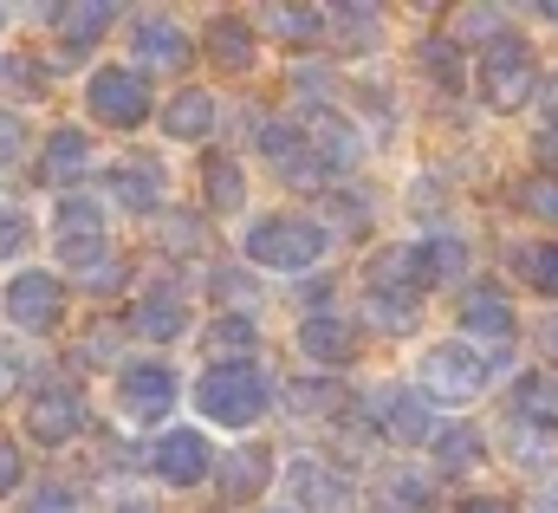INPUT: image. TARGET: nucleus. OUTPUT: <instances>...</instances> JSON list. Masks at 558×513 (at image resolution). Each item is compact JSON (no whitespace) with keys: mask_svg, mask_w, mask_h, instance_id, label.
Instances as JSON below:
<instances>
[{"mask_svg":"<svg viewBox=\"0 0 558 513\" xmlns=\"http://www.w3.org/2000/svg\"><path fill=\"white\" fill-rule=\"evenodd\" d=\"M13 488H20V442L0 436V494H13Z\"/></svg>","mask_w":558,"mask_h":513,"instance_id":"43","label":"nucleus"},{"mask_svg":"<svg viewBox=\"0 0 558 513\" xmlns=\"http://www.w3.org/2000/svg\"><path fill=\"white\" fill-rule=\"evenodd\" d=\"M131 46H137L143 65H156V72H182V65L195 59L189 33H182V26H169V20H143L137 33H131Z\"/></svg>","mask_w":558,"mask_h":513,"instance_id":"13","label":"nucleus"},{"mask_svg":"<svg viewBox=\"0 0 558 513\" xmlns=\"http://www.w3.org/2000/svg\"><path fill=\"white\" fill-rule=\"evenodd\" d=\"M118 409H124L131 422H156V416H169V409H175V378H169L162 365H137V371H124V384H118Z\"/></svg>","mask_w":558,"mask_h":513,"instance_id":"10","label":"nucleus"},{"mask_svg":"<svg viewBox=\"0 0 558 513\" xmlns=\"http://www.w3.org/2000/svg\"><path fill=\"white\" fill-rule=\"evenodd\" d=\"M182 325H189L182 299H162V293H156V299H143L137 306V332H149V338H175Z\"/></svg>","mask_w":558,"mask_h":513,"instance_id":"28","label":"nucleus"},{"mask_svg":"<svg viewBox=\"0 0 558 513\" xmlns=\"http://www.w3.org/2000/svg\"><path fill=\"white\" fill-rule=\"evenodd\" d=\"M85 156H92V150H85V136H78V130H52V143H46V163H39V176H46V182L59 189L65 176H78V169H85Z\"/></svg>","mask_w":558,"mask_h":513,"instance_id":"23","label":"nucleus"},{"mask_svg":"<svg viewBox=\"0 0 558 513\" xmlns=\"http://www.w3.org/2000/svg\"><path fill=\"white\" fill-rule=\"evenodd\" d=\"M59 312H65V286H59L52 273H20V279H7V319H13L20 332H52Z\"/></svg>","mask_w":558,"mask_h":513,"instance_id":"7","label":"nucleus"},{"mask_svg":"<svg viewBox=\"0 0 558 513\" xmlns=\"http://www.w3.org/2000/svg\"><path fill=\"white\" fill-rule=\"evenodd\" d=\"M0 20H7V13H0Z\"/></svg>","mask_w":558,"mask_h":513,"instance_id":"53","label":"nucleus"},{"mask_svg":"<svg viewBox=\"0 0 558 513\" xmlns=\"http://www.w3.org/2000/svg\"><path fill=\"white\" fill-rule=\"evenodd\" d=\"M331 26H338V39H351V46H371L377 26H384V13H377V7H331Z\"/></svg>","mask_w":558,"mask_h":513,"instance_id":"32","label":"nucleus"},{"mask_svg":"<svg viewBox=\"0 0 558 513\" xmlns=\"http://www.w3.org/2000/svg\"><path fill=\"white\" fill-rule=\"evenodd\" d=\"M202 182H208V208H241L247 202V182H241V163H228V156H208L202 163Z\"/></svg>","mask_w":558,"mask_h":513,"instance_id":"24","label":"nucleus"},{"mask_svg":"<svg viewBox=\"0 0 558 513\" xmlns=\"http://www.w3.org/2000/svg\"><path fill=\"white\" fill-rule=\"evenodd\" d=\"M85 98H92V118L111 130H137L149 118V85H143V72H124V65H105L85 85Z\"/></svg>","mask_w":558,"mask_h":513,"instance_id":"5","label":"nucleus"},{"mask_svg":"<svg viewBox=\"0 0 558 513\" xmlns=\"http://www.w3.org/2000/svg\"><path fill=\"white\" fill-rule=\"evenodd\" d=\"M149 468H156L162 481H175V488H195V481L208 475V442H202L195 429H169V436L149 449Z\"/></svg>","mask_w":558,"mask_h":513,"instance_id":"11","label":"nucleus"},{"mask_svg":"<svg viewBox=\"0 0 558 513\" xmlns=\"http://www.w3.org/2000/svg\"><path fill=\"white\" fill-rule=\"evenodd\" d=\"M20 150H26V124H20L13 111H0V163H13Z\"/></svg>","mask_w":558,"mask_h":513,"instance_id":"41","label":"nucleus"},{"mask_svg":"<svg viewBox=\"0 0 558 513\" xmlns=\"http://www.w3.org/2000/svg\"><path fill=\"white\" fill-rule=\"evenodd\" d=\"M0 85L7 92H46V72L33 59H0Z\"/></svg>","mask_w":558,"mask_h":513,"instance_id":"37","label":"nucleus"},{"mask_svg":"<svg viewBox=\"0 0 558 513\" xmlns=\"http://www.w3.org/2000/svg\"><path fill=\"white\" fill-rule=\"evenodd\" d=\"M20 513H78V501H72L65 488H52V481H46V488H33V494L20 501Z\"/></svg>","mask_w":558,"mask_h":513,"instance_id":"39","label":"nucleus"},{"mask_svg":"<svg viewBox=\"0 0 558 513\" xmlns=\"http://www.w3.org/2000/svg\"><path fill=\"white\" fill-rule=\"evenodd\" d=\"M208 52H215V65H228V72H247V65H254V39H247L241 20H215Z\"/></svg>","mask_w":558,"mask_h":513,"instance_id":"25","label":"nucleus"},{"mask_svg":"<svg viewBox=\"0 0 558 513\" xmlns=\"http://www.w3.org/2000/svg\"><path fill=\"white\" fill-rule=\"evenodd\" d=\"M448 39H454V46H461V39H468V46H500L507 26H500L494 7H454V13H448Z\"/></svg>","mask_w":558,"mask_h":513,"instance_id":"21","label":"nucleus"},{"mask_svg":"<svg viewBox=\"0 0 558 513\" xmlns=\"http://www.w3.org/2000/svg\"><path fill=\"white\" fill-rule=\"evenodd\" d=\"M267 26H274L279 39H318L331 20H325V13H312V7H274V13H267Z\"/></svg>","mask_w":558,"mask_h":513,"instance_id":"31","label":"nucleus"},{"mask_svg":"<svg viewBox=\"0 0 558 513\" xmlns=\"http://www.w3.org/2000/svg\"><path fill=\"white\" fill-rule=\"evenodd\" d=\"M539 351L558 365V312H553V319H539Z\"/></svg>","mask_w":558,"mask_h":513,"instance_id":"49","label":"nucleus"},{"mask_svg":"<svg viewBox=\"0 0 558 513\" xmlns=\"http://www.w3.org/2000/svg\"><path fill=\"white\" fill-rule=\"evenodd\" d=\"M539 85H546V79H539L533 46H526L520 33H507L500 46H487V52H481V98H487V111L513 118V111H520Z\"/></svg>","mask_w":558,"mask_h":513,"instance_id":"2","label":"nucleus"},{"mask_svg":"<svg viewBox=\"0 0 558 513\" xmlns=\"http://www.w3.org/2000/svg\"><path fill=\"white\" fill-rule=\"evenodd\" d=\"M410 266H416V279H454L468 266V254H461V241H422Z\"/></svg>","mask_w":558,"mask_h":513,"instance_id":"27","label":"nucleus"},{"mask_svg":"<svg viewBox=\"0 0 558 513\" xmlns=\"http://www.w3.org/2000/svg\"><path fill=\"white\" fill-rule=\"evenodd\" d=\"M325 248H331V235H325L318 222H305V215H267V222H254V235H247V260H254V266H279V273L312 266Z\"/></svg>","mask_w":558,"mask_h":513,"instance_id":"3","label":"nucleus"},{"mask_svg":"<svg viewBox=\"0 0 558 513\" xmlns=\"http://www.w3.org/2000/svg\"><path fill=\"white\" fill-rule=\"evenodd\" d=\"M520 202H526L533 215H546V222H558V182H533V189H526Z\"/></svg>","mask_w":558,"mask_h":513,"instance_id":"42","label":"nucleus"},{"mask_svg":"<svg viewBox=\"0 0 558 513\" xmlns=\"http://www.w3.org/2000/svg\"><path fill=\"white\" fill-rule=\"evenodd\" d=\"M513 403H520V422L539 416V429H553L558 422V378H546V371L520 378V384H513Z\"/></svg>","mask_w":558,"mask_h":513,"instance_id":"22","label":"nucleus"},{"mask_svg":"<svg viewBox=\"0 0 558 513\" xmlns=\"http://www.w3.org/2000/svg\"><path fill=\"white\" fill-rule=\"evenodd\" d=\"M162 130H169L175 143H202V136L215 130V98H208V92H175V105L162 111Z\"/></svg>","mask_w":558,"mask_h":513,"instance_id":"18","label":"nucleus"},{"mask_svg":"<svg viewBox=\"0 0 558 513\" xmlns=\"http://www.w3.org/2000/svg\"><path fill=\"white\" fill-rule=\"evenodd\" d=\"M169 248H175V254H195V248H202V228H195L189 215H182V222H169Z\"/></svg>","mask_w":558,"mask_h":513,"instance_id":"45","label":"nucleus"},{"mask_svg":"<svg viewBox=\"0 0 558 513\" xmlns=\"http://www.w3.org/2000/svg\"><path fill=\"white\" fill-rule=\"evenodd\" d=\"M305 150H312V163H318V169L331 176V169H351L364 143H357V130L344 124V118L318 111V118H312V130H305Z\"/></svg>","mask_w":558,"mask_h":513,"instance_id":"14","label":"nucleus"},{"mask_svg":"<svg viewBox=\"0 0 558 513\" xmlns=\"http://www.w3.org/2000/svg\"><path fill=\"white\" fill-rule=\"evenodd\" d=\"M59 260H65L72 273H85V266L105 260V208H98L92 195H72V202L59 208Z\"/></svg>","mask_w":558,"mask_h":513,"instance_id":"6","label":"nucleus"},{"mask_svg":"<svg viewBox=\"0 0 558 513\" xmlns=\"http://www.w3.org/2000/svg\"><path fill=\"white\" fill-rule=\"evenodd\" d=\"M267 378L254 371V365H215L202 384H195V403H202V416L208 422H221V429H247V422H260L267 416Z\"/></svg>","mask_w":558,"mask_h":513,"instance_id":"1","label":"nucleus"},{"mask_svg":"<svg viewBox=\"0 0 558 513\" xmlns=\"http://www.w3.org/2000/svg\"><path fill=\"white\" fill-rule=\"evenodd\" d=\"M118 513H156L149 501H118Z\"/></svg>","mask_w":558,"mask_h":513,"instance_id":"51","label":"nucleus"},{"mask_svg":"<svg viewBox=\"0 0 558 513\" xmlns=\"http://www.w3.org/2000/svg\"><path fill=\"white\" fill-rule=\"evenodd\" d=\"M111 189H118V202L137 208V215L162 208V169H156L149 156H124V163L111 169Z\"/></svg>","mask_w":558,"mask_h":513,"instance_id":"17","label":"nucleus"},{"mask_svg":"<svg viewBox=\"0 0 558 513\" xmlns=\"http://www.w3.org/2000/svg\"><path fill=\"white\" fill-rule=\"evenodd\" d=\"M539 105H546V111H553V118H558V72H553V79H546V85H539Z\"/></svg>","mask_w":558,"mask_h":513,"instance_id":"50","label":"nucleus"},{"mask_svg":"<svg viewBox=\"0 0 558 513\" xmlns=\"http://www.w3.org/2000/svg\"><path fill=\"white\" fill-rule=\"evenodd\" d=\"M520 273H526L533 286H546V293H558V248H539V254H520Z\"/></svg>","mask_w":558,"mask_h":513,"instance_id":"38","label":"nucleus"},{"mask_svg":"<svg viewBox=\"0 0 558 513\" xmlns=\"http://www.w3.org/2000/svg\"><path fill=\"white\" fill-rule=\"evenodd\" d=\"M26 248V215H0V260Z\"/></svg>","mask_w":558,"mask_h":513,"instance_id":"44","label":"nucleus"},{"mask_svg":"<svg viewBox=\"0 0 558 513\" xmlns=\"http://www.w3.org/2000/svg\"><path fill=\"white\" fill-rule=\"evenodd\" d=\"M267 475H274V455H267L260 442L228 449V462H221V501H254V494L267 488Z\"/></svg>","mask_w":558,"mask_h":513,"instance_id":"15","label":"nucleus"},{"mask_svg":"<svg viewBox=\"0 0 558 513\" xmlns=\"http://www.w3.org/2000/svg\"><path fill=\"white\" fill-rule=\"evenodd\" d=\"M274 513H292V508H274Z\"/></svg>","mask_w":558,"mask_h":513,"instance_id":"52","label":"nucleus"},{"mask_svg":"<svg viewBox=\"0 0 558 513\" xmlns=\"http://www.w3.org/2000/svg\"><path fill=\"white\" fill-rule=\"evenodd\" d=\"M299 345H305L318 365H351V358H357V332H351L344 319H331V312H312V319L299 325Z\"/></svg>","mask_w":558,"mask_h":513,"instance_id":"16","label":"nucleus"},{"mask_svg":"<svg viewBox=\"0 0 558 513\" xmlns=\"http://www.w3.org/2000/svg\"><path fill=\"white\" fill-rule=\"evenodd\" d=\"M78 422H85V403H78V390H65V384L39 390V396L26 403V436H33V442H72Z\"/></svg>","mask_w":558,"mask_h":513,"instance_id":"9","label":"nucleus"},{"mask_svg":"<svg viewBox=\"0 0 558 513\" xmlns=\"http://www.w3.org/2000/svg\"><path fill=\"white\" fill-rule=\"evenodd\" d=\"M487 365H494V358H481L474 345H435V351L422 358V390H428V403H474V396L487 390Z\"/></svg>","mask_w":558,"mask_h":513,"instance_id":"4","label":"nucleus"},{"mask_svg":"<svg viewBox=\"0 0 558 513\" xmlns=\"http://www.w3.org/2000/svg\"><path fill=\"white\" fill-rule=\"evenodd\" d=\"M208 351H215V358H228V365H247V351H254V325L221 312V319L208 325Z\"/></svg>","mask_w":558,"mask_h":513,"instance_id":"26","label":"nucleus"},{"mask_svg":"<svg viewBox=\"0 0 558 513\" xmlns=\"http://www.w3.org/2000/svg\"><path fill=\"white\" fill-rule=\"evenodd\" d=\"M364 416L384 422L403 449H416V442L435 436V409H428V396H416V390H377V396L364 403Z\"/></svg>","mask_w":558,"mask_h":513,"instance_id":"8","label":"nucleus"},{"mask_svg":"<svg viewBox=\"0 0 558 513\" xmlns=\"http://www.w3.org/2000/svg\"><path fill=\"white\" fill-rule=\"evenodd\" d=\"M384 501H390V513H428V481L422 475H390Z\"/></svg>","mask_w":558,"mask_h":513,"instance_id":"34","label":"nucleus"},{"mask_svg":"<svg viewBox=\"0 0 558 513\" xmlns=\"http://www.w3.org/2000/svg\"><path fill=\"white\" fill-rule=\"evenodd\" d=\"M286 494L299 501V513H351V481L318 468V462H299L286 475Z\"/></svg>","mask_w":558,"mask_h":513,"instance_id":"12","label":"nucleus"},{"mask_svg":"<svg viewBox=\"0 0 558 513\" xmlns=\"http://www.w3.org/2000/svg\"><path fill=\"white\" fill-rule=\"evenodd\" d=\"M286 403H292L299 416H325V409H338V390H331V384H312V378H305V384L286 390Z\"/></svg>","mask_w":558,"mask_h":513,"instance_id":"36","label":"nucleus"},{"mask_svg":"<svg viewBox=\"0 0 558 513\" xmlns=\"http://www.w3.org/2000/svg\"><path fill=\"white\" fill-rule=\"evenodd\" d=\"M513 442H520V449H513L520 462H546V455H553V429H533V422H520V429H513Z\"/></svg>","mask_w":558,"mask_h":513,"instance_id":"40","label":"nucleus"},{"mask_svg":"<svg viewBox=\"0 0 558 513\" xmlns=\"http://www.w3.org/2000/svg\"><path fill=\"white\" fill-rule=\"evenodd\" d=\"M111 20H118V7H59V26H65L72 39H98Z\"/></svg>","mask_w":558,"mask_h":513,"instance_id":"35","label":"nucleus"},{"mask_svg":"<svg viewBox=\"0 0 558 513\" xmlns=\"http://www.w3.org/2000/svg\"><path fill=\"white\" fill-rule=\"evenodd\" d=\"M422 72L441 85V92H454L461 85V52H454V39L441 33V39H422Z\"/></svg>","mask_w":558,"mask_h":513,"instance_id":"29","label":"nucleus"},{"mask_svg":"<svg viewBox=\"0 0 558 513\" xmlns=\"http://www.w3.org/2000/svg\"><path fill=\"white\" fill-rule=\"evenodd\" d=\"M371 325H384L390 338H410L422 325L416 293H410V286H377V293H371Z\"/></svg>","mask_w":558,"mask_h":513,"instance_id":"19","label":"nucleus"},{"mask_svg":"<svg viewBox=\"0 0 558 513\" xmlns=\"http://www.w3.org/2000/svg\"><path fill=\"white\" fill-rule=\"evenodd\" d=\"M13 384H20V351H13V345H0V396H7Z\"/></svg>","mask_w":558,"mask_h":513,"instance_id":"47","label":"nucleus"},{"mask_svg":"<svg viewBox=\"0 0 558 513\" xmlns=\"http://www.w3.org/2000/svg\"><path fill=\"white\" fill-rule=\"evenodd\" d=\"M474 462H481V436H474V429H448V436L435 442V468L461 475V468H474Z\"/></svg>","mask_w":558,"mask_h":513,"instance_id":"30","label":"nucleus"},{"mask_svg":"<svg viewBox=\"0 0 558 513\" xmlns=\"http://www.w3.org/2000/svg\"><path fill=\"white\" fill-rule=\"evenodd\" d=\"M461 325H468V332H487L494 345H507V338H513V306H507L500 293H468V299H461Z\"/></svg>","mask_w":558,"mask_h":513,"instance_id":"20","label":"nucleus"},{"mask_svg":"<svg viewBox=\"0 0 558 513\" xmlns=\"http://www.w3.org/2000/svg\"><path fill=\"white\" fill-rule=\"evenodd\" d=\"M461 513H513V501H500V494H474V501H461Z\"/></svg>","mask_w":558,"mask_h":513,"instance_id":"48","label":"nucleus"},{"mask_svg":"<svg viewBox=\"0 0 558 513\" xmlns=\"http://www.w3.org/2000/svg\"><path fill=\"white\" fill-rule=\"evenodd\" d=\"M118 338H124V325H118V319H98V325H85L78 358H85V365H118Z\"/></svg>","mask_w":558,"mask_h":513,"instance_id":"33","label":"nucleus"},{"mask_svg":"<svg viewBox=\"0 0 558 513\" xmlns=\"http://www.w3.org/2000/svg\"><path fill=\"white\" fill-rule=\"evenodd\" d=\"M533 156H539V169H553V176H558V124L533 136Z\"/></svg>","mask_w":558,"mask_h":513,"instance_id":"46","label":"nucleus"}]
</instances>
